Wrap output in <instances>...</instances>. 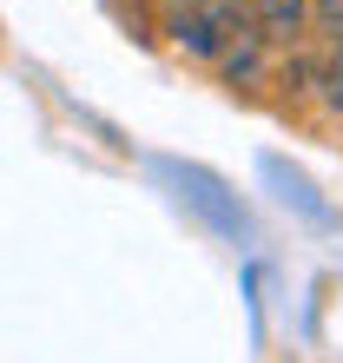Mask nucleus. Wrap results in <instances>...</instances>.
Listing matches in <instances>:
<instances>
[{
    "instance_id": "obj_4",
    "label": "nucleus",
    "mask_w": 343,
    "mask_h": 363,
    "mask_svg": "<svg viewBox=\"0 0 343 363\" xmlns=\"http://www.w3.org/2000/svg\"><path fill=\"white\" fill-rule=\"evenodd\" d=\"M310 93L330 106V113H343V40H330L324 53H317V79H310Z\"/></svg>"
},
{
    "instance_id": "obj_2",
    "label": "nucleus",
    "mask_w": 343,
    "mask_h": 363,
    "mask_svg": "<svg viewBox=\"0 0 343 363\" xmlns=\"http://www.w3.org/2000/svg\"><path fill=\"white\" fill-rule=\"evenodd\" d=\"M251 27L264 33V47H297L310 27V0H251Z\"/></svg>"
},
{
    "instance_id": "obj_5",
    "label": "nucleus",
    "mask_w": 343,
    "mask_h": 363,
    "mask_svg": "<svg viewBox=\"0 0 343 363\" xmlns=\"http://www.w3.org/2000/svg\"><path fill=\"white\" fill-rule=\"evenodd\" d=\"M310 27L324 33V47L343 40V0H310Z\"/></svg>"
},
{
    "instance_id": "obj_1",
    "label": "nucleus",
    "mask_w": 343,
    "mask_h": 363,
    "mask_svg": "<svg viewBox=\"0 0 343 363\" xmlns=\"http://www.w3.org/2000/svg\"><path fill=\"white\" fill-rule=\"evenodd\" d=\"M159 27L172 33V47H179V53L218 67V53L231 47V40L251 33V0H185L172 20H159Z\"/></svg>"
},
{
    "instance_id": "obj_6",
    "label": "nucleus",
    "mask_w": 343,
    "mask_h": 363,
    "mask_svg": "<svg viewBox=\"0 0 343 363\" xmlns=\"http://www.w3.org/2000/svg\"><path fill=\"white\" fill-rule=\"evenodd\" d=\"M152 7H159V20H172V13H179V7H185V0H152Z\"/></svg>"
},
{
    "instance_id": "obj_3",
    "label": "nucleus",
    "mask_w": 343,
    "mask_h": 363,
    "mask_svg": "<svg viewBox=\"0 0 343 363\" xmlns=\"http://www.w3.org/2000/svg\"><path fill=\"white\" fill-rule=\"evenodd\" d=\"M264 33H238V40H231V47L218 53V79H225V86H257V79H264Z\"/></svg>"
}]
</instances>
